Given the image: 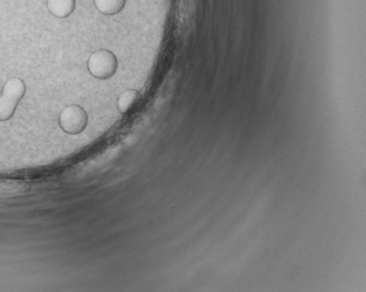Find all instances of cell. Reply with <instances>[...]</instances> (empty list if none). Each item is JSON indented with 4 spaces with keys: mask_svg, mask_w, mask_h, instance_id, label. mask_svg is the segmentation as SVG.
Masks as SVG:
<instances>
[{
    "mask_svg": "<svg viewBox=\"0 0 366 292\" xmlns=\"http://www.w3.org/2000/svg\"><path fill=\"white\" fill-rule=\"evenodd\" d=\"M26 85L20 78H10L4 84L0 95V122L10 120L16 113L20 100L25 97Z\"/></svg>",
    "mask_w": 366,
    "mask_h": 292,
    "instance_id": "6da1fadb",
    "label": "cell"
},
{
    "mask_svg": "<svg viewBox=\"0 0 366 292\" xmlns=\"http://www.w3.org/2000/svg\"><path fill=\"white\" fill-rule=\"evenodd\" d=\"M117 66L118 62L116 56L107 49L97 50L88 59V71L99 80L111 78L116 73Z\"/></svg>",
    "mask_w": 366,
    "mask_h": 292,
    "instance_id": "7a4b0ae2",
    "label": "cell"
},
{
    "mask_svg": "<svg viewBox=\"0 0 366 292\" xmlns=\"http://www.w3.org/2000/svg\"><path fill=\"white\" fill-rule=\"evenodd\" d=\"M59 123L64 133L78 135L87 128L88 115L84 108H81L78 104H71L61 111Z\"/></svg>",
    "mask_w": 366,
    "mask_h": 292,
    "instance_id": "3957f363",
    "label": "cell"
},
{
    "mask_svg": "<svg viewBox=\"0 0 366 292\" xmlns=\"http://www.w3.org/2000/svg\"><path fill=\"white\" fill-rule=\"evenodd\" d=\"M142 99L140 92L136 90H126L117 97V109L121 114L133 111L138 106Z\"/></svg>",
    "mask_w": 366,
    "mask_h": 292,
    "instance_id": "277c9868",
    "label": "cell"
},
{
    "mask_svg": "<svg viewBox=\"0 0 366 292\" xmlns=\"http://www.w3.org/2000/svg\"><path fill=\"white\" fill-rule=\"evenodd\" d=\"M47 8L52 16L64 19L75 10V0H47Z\"/></svg>",
    "mask_w": 366,
    "mask_h": 292,
    "instance_id": "5b68a950",
    "label": "cell"
},
{
    "mask_svg": "<svg viewBox=\"0 0 366 292\" xmlns=\"http://www.w3.org/2000/svg\"><path fill=\"white\" fill-rule=\"evenodd\" d=\"M127 0H94L97 10L104 16H116L123 10Z\"/></svg>",
    "mask_w": 366,
    "mask_h": 292,
    "instance_id": "8992f818",
    "label": "cell"
}]
</instances>
